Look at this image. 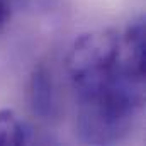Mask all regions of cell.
<instances>
[{
	"instance_id": "cell-1",
	"label": "cell",
	"mask_w": 146,
	"mask_h": 146,
	"mask_svg": "<svg viewBox=\"0 0 146 146\" xmlns=\"http://www.w3.org/2000/svg\"><path fill=\"white\" fill-rule=\"evenodd\" d=\"M76 94V134L90 145L122 139L141 107L143 83L122 53H102L68 65Z\"/></svg>"
},
{
	"instance_id": "cell-2",
	"label": "cell",
	"mask_w": 146,
	"mask_h": 146,
	"mask_svg": "<svg viewBox=\"0 0 146 146\" xmlns=\"http://www.w3.org/2000/svg\"><path fill=\"white\" fill-rule=\"evenodd\" d=\"M122 54L127 66L136 73L139 78L145 80L146 75V27L145 19L139 17L126 29L121 39Z\"/></svg>"
},
{
	"instance_id": "cell-3",
	"label": "cell",
	"mask_w": 146,
	"mask_h": 146,
	"mask_svg": "<svg viewBox=\"0 0 146 146\" xmlns=\"http://www.w3.org/2000/svg\"><path fill=\"white\" fill-rule=\"evenodd\" d=\"M29 100L34 114L49 119L54 114V88H53V78L46 66L39 65L31 75L29 82Z\"/></svg>"
},
{
	"instance_id": "cell-4",
	"label": "cell",
	"mask_w": 146,
	"mask_h": 146,
	"mask_svg": "<svg viewBox=\"0 0 146 146\" xmlns=\"http://www.w3.org/2000/svg\"><path fill=\"white\" fill-rule=\"evenodd\" d=\"M31 141V127L14 110H0V146H19Z\"/></svg>"
},
{
	"instance_id": "cell-5",
	"label": "cell",
	"mask_w": 146,
	"mask_h": 146,
	"mask_svg": "<svg viewBox=\"0 0 146 146\" xmlns=\"http://www.w3.org/2000/svg\"><path fill=\"white\" fill-rule=\"evenodd\" d=\"M9 15H10V5L7 0H0V33L3 31L7 21H9Z\"/></svg>"
}]
</instances>
